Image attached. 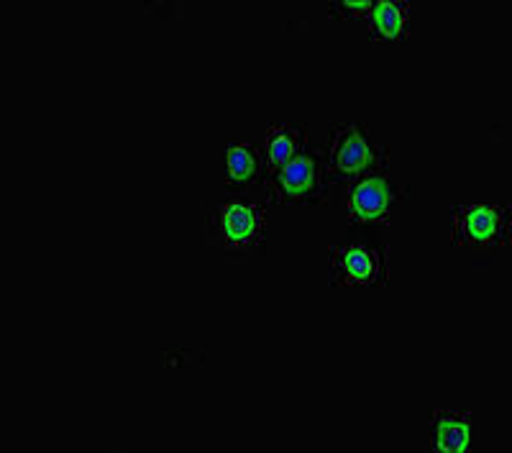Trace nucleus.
<instances>
[{
  "mask_svg": "<svg viewBox=\"0 0 512 453\" xmlns=\"http://www.w3.org/2000/svg\"><path fill=\"white\" fill-rule=\"evenodd\" d=\"M216 228L218 239H221L228 249H254V246L262 241L264 215L256 205L231 200V203L218 208Z\"/></svg>",
  "mask_w": 512,
  "mask_h": 453,
  "instance_id": "1",
  "label": "nucleus"
},
{
  "mask_svg": "<svg viewBox=\"0 0 512 453\" xmlns=\"http://www.w3.org/2000/svg\"><path fill=\"white\" fill-rule=\"evenodd\" d=\"M333 279L344 285H379L387 279L384 254L377 249L346 246L333 254Z\"/></svg>",
  "mask_w": 512,
  "mask_h": 453,
  "instance_id": "2",
  "label": "nucleus"
},
{
  "mask_svg": "<svg viewBox=\"0 0 512 453\" xmlns=\"http://www.w3.org/2000/svg\"><path fill=\"white\" fill-rule=\"evenodd\" d=\"M379 154L369 144L367 134L359 126H346L338 131L331 151V169L336 177H356L377 164Z\"/></svg>",
  "mask_w": 512,
  "mask_h": 453,
  "instance_id": "3",
  "label": "nucleus"
},
{
  "mask_svg": "<svg viewBox=\"0 0 512 453\" xmlns=\"http://www.w3.org/2000/svg\"><path fill=\"white\" fill-rule=\"evenodd\" d=\"M277 192L282 200H313L323 192L318 159L310 154H297L277 172Z\"/></svg>",
  "mask_w": 512,
  "mask_h": 453,
  "instance_id": "4",
  "label": "nucleus"
},
{
  "mask_svg": "<svg viewBox=\"0 0 512 453\" xmlns=\"http://www.w3.org/2000/svg\"><path fill=\"white\" fill-rule=\"evenodd\" d=\"M395 198L397 190L387 177H369V180L359 182L351 190L349 213L359 223L384 221L387 213H390L392 203H395Z\"/></svg>",
  "mask_w": 512,
  "mask_h": 453,
  "instance_id": "5",
  "label": "nucleus"
},
{
  "mask_svg": "<svg viewBox=\"0 0 512 453\" xmlns=\"http://www.w3.org/2000/svg\"><path fill=\"white\" fill-rule=\"evenodd\" d=\"M456 241L469 246L489 244L502 236V228H505V210L500 208H466L456 210Z\"/></svg>",
  "mask_w": 512,
  "mask_h": 453,
  "instance_id": "6",
  "label": "nucleus"
},
{
  "mask_svg": "<svg viewBox=\"0 0 512 453\" xmlns=\"http://www.w3.org/2000/svg\"><path fill=\"white\" fill-rule=\"evenodd\" d=\"M433 446L441 451H464L469 446V425L454 415H436L433 423Z\"/></svg>",
  "mask_w": 512,
  "mask_h": 453,
  "instance_id": "7",
  "label": "nucleus"
},
{
  "mask_svg": "<svg viewBox=\"0 0 512 453\" xmlns=\"http://www.w3.org/2000/svg\"><path fill=\"white\" fill-rule=\"evenodd\" d=\"M405 24H408V11H405V6L400 8L395 3H379L374 8L372 29L382 39H400L405 34Z\"/></svg>",
  "mask_w": 512,
  "mask_h": 453,
  "instance_id": "8",
  "label": "nucleus"
},
{
  "mask_svg": "<svg viewBox=\"0 0 512 453\" xmlns=\"http://www.w3.org/2000/svg\"><path fill=\"white\" fill-rule=\"evenodd\" d=\"M300 141H303V134L297 128H274L272 134H269V162H272V167H285L295 157V151L300 149Z\"/></svg>",
  "mask_w": 512,
  "mask_h": 453,
  "instance_id": "9",
  "label": "nucleus"
},
{
  "mask_svg": "<svg viewBox=\"0 0 512 453\" xmlns=\"http://www.w3.org/2000/svg\"><path fill=\"white\" fill-rule=\"evenodd\" d=\"M259 175V154L251 146H233L228 151V177L236 185H249Z\"/></svg>",
  "mask_w": 512,
  "mask_h": 453,
  "instance_id": "10",
  "label": "nucleus"
},
{
  "mask_svg": "<svg viewBox=\"0 0 512 453\" xmlns=\"http://www.w3.org/2000/svg\"><path fill=\"white\" fill-rule=\"evenodd\" d=\"M369 11V3L367 0H346V3H338V6H333V16H359V13Z\"/></svg>",
  "mask_w": 512,
  "mask_h": 453,
  "instance_id": "11",
  "label": "nucleus"
}]
</instances>
